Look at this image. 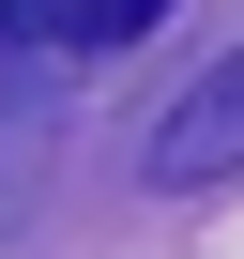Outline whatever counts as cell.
I'll return each instance as SVG.
<instances>
[{
    "mask_svg": "<svg viewBox=\"0 0 244 259\" xmlns=\"http://www.w3.org/2000/svg\"><path fill=\"white\" fill-rule=\"evenodd\" d=\"M138 168H153V183H244V46L183 76V107L138 138Z\"/></svg>",
    "mask_w": 244,
    "mask_h": 259,
    "instance_id": "1",
    "label": "cell"
},
{
    "mask_svg": "<svg viewBox=\"0 0 244 259\" xmlns=\"http://www.w3.org/2000/svg\"><path fill=\"white\" fill-rule=\"evenodd\" d=\"M168 0H0V46H138Z\"/></svg>",
    "mask_w": 244,
    "mask_h": 259,
    "instance_id": "2",
    "label": "cell"
}]
</instances>
